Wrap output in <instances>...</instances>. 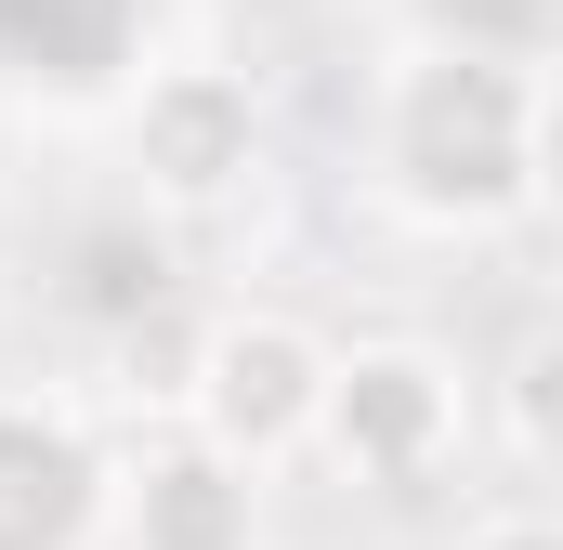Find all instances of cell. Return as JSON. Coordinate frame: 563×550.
I'll return each mask as SVG.
<instances>
[{
    "instance_id": "cell-3",
    "label": "cell",
    "mask_w": 563,
    "mask_h": 550,
    "mask_svg": "<svg viewBox=\"0 0 563 550\" xmlns=\"http://www.w3.org/2000/svg\"><path fill=\"white\" fill-rule=\"evenodd\" d=\"M314 459H341L354 485H432L472 459V381L432 341H354V354H328Z\"/></svg>"
},
{
    "instance_id": "cell-6",
    "label": "cell",
    "mask_w": 563,
    "mask_h": 550,
    "mask_svg": "<svg viewBox=\"0 0 563 550\" xmlns=\"http://www.w3.org/2000/svg\"><path fill=\"white\" fill-rule=\"evenodd\" d=\"M0 550H106V459L13 394H0Z\"/></svg>"
},
{
    "instance_id": "cell-2",
    "label": "cell",
    "mask_w": 563,
    "mask_h": 550,
    "mask_svg": "<svg viewBox=\"0 0 563 550\" xmlns=\"http://www.w3.org/2000/svg\"><path fill=\"white\" fill-rule=\"evenodd\" d=\"M328 354H341V341H314L301 315L236 301V315H210V328H197V354H184V381H170V407H184L170 432H197L210 459H236V472H263V485H276L288 459H314Z\"/></svg>"
},
{
    "instance_id": "cell-1",
    "label": "cell",
    "mask_w": 563,
    "mask_h": 550,
    "mask_svg": "<svg viewBox=\"0 0 563 550\" xmlns=\"http://www.w3.org/2000/svg\"><path fill=\"white\" fill-rule=\"evenodd\" d=\"M367 184L420 237H498L551 184V66L485 53V40H420L380 66L367 106Z\"/></svg>"
},
{
    "instance_id": "cell-5",
    "label": "cell",
    "mask_w": 563,
    "mask_h": 550,
    "mask_svg": "<svg viewBox=\"0 0 563 550\" xmlns=\"http://www.w3.org/2000/svg\"><path fill=\"white\" fill-rule=\"evenodd\" d=\"M106 550H263V472L157 432L132 472H106Z\"/></svg>"
},
{
    "instance_id": "cell-4",
    "label": "cell",
    "mask_w": 563,
    "mask_h": 550,
    "mask_svg": "<svg viewBox=\"0 0 563 550\" xmlns=\"http://www.w3.org/2000/svg\"><path fill=\"white\" fill-rule=\"evenodd\" d=\"M119 132H132L144 197H170V210H210V197H236L263 170V106H250L236 66H157Z\"/></svg>"
},
{
    "instance_id": "cell-7",
    "label": "cell",
    "mask_w": 563,
    "mask_h": 550,
    "mask_svg": "<svg viewBox=\"0 0 563 550\" xmlns=\"http://www.w3.org/2000/svg\"><path fill=\"white\" fill-rule=\"evenodd\" d=\"M459 550H563V538H551V512H485Z\"/></svg>"
}]
</instances>
